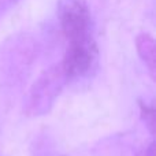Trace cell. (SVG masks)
Wrapping results in <instances>:
<instances>
[{"instance_id":"6","label":"cell","mask_w":156,"mask_h":156,"mask_svg":"<svg viewBox=\"0 0 156 156\" xmlns=\"http://www.w3.org/2000/svg\"><path fill=\"white\" fill-rule=\"evenodd\" d=\"M137 156H155V145H154V143H152L148 148L144 149L143 152H140Z\"/></svg>"},{"instance_id":"3","label":"cell","mask_w":156,"mask_h":156,"mask_svg":"<svg viewBox=\"0 0 156 156\" xmlns=\"http://www.w3.org/2000/svg\"><path fill=\"white\" fill-rule=\"evenodd\" d=\"M58 18L69 41L93 36V21L85 0H59Z\"/></svg>"},{"instance_id":"1","label":"cell","mask_w":156,"mask_h":156,"mask_svg":"<svg viewBox=\"0 0 156 156\" xmlns=\"http://www.w3.org/2000/svg\"><path fill=\"white\" fill-rule=\"evenodd\" d=\"M66 76L62 65H54L40 74L23 99V112L27 116H43L52 110L65 88Z\"/></svg>"},{"instance_id":"4","label":"cell","mask_w":156,"mask_h":156,"mask_svg":"<svg viewBox=\"0 0 156 156\" xmlns=\"http://www.w3.org/2000/svg\"><path fill=\"white\" fill-rule=\"evenodd\" d=\"M136 48H137L138 56L144 62V65L148 67L152 80H155L156 74V44L152 36L147 33H141L136 38Z\"/></svg>"},{"instance_id":"2","label":"cell","mask_w":156,"mask_h":156,"mask_svg":"<svg viewBox=\"0 0 156 156\" xmlns=\"http://www.w3.org/2000/svg\"><path fill=\"white\" fill-rule=\"evenodd\" d=\"M60 65L67 82L94 77L99 69V49L93 36L71 40Z\"/></svg>"},{"instance_id":"7","label":"cell","mask_w":156,"mask_h":156,"mask_svg":"<svg viewBox=\"0 0 156 156\" xmlns=\"http://www.w3.org/2000/svg\"><path fill=\"white\" fill-rule=\"evenodd\" d=\"M0 156H2V155H0Z\"/></svg>"},{"instance_id":"5","label":"cell","mask_w":156,"mask_h":156,"mask_svg":"<svg viewBox=\"0 0 156 156\" xmlns=\"http://www.w3.org/2000/svg\"><path fill=\"white\" fill-rule=\"evenodd\" d=\"M141 114H143V118L145 121V123L148 125V127L151 129V132L154 133V127H155V110L154 105H144L141 103Z\"/></svg>"}]
</instances>
